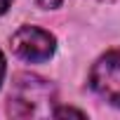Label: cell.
<instances>
[{
  "instance_id": "8",
  "label": "cell",
  "mask_w": 120,
  "mask_h": 120,
  "mask_svg": "<svg viewBox=\"0 0 120 120\" xmlns=\"http://www.w3.org/2000/svg\"><path fill=\"white\" fill-rule=\"evenodd\" d=\"M104 3H111V0H104Z\"/></svg>"
},
{
  "instance_id": "5",
  "label": "cell",
  "mask_w": 120,
  "mask_h": 120,
  "mask_svg": "<svg viewBox=\"0 0 120 120\" xmlns=\"http://www.w3.org/2000/svg\"><path fill=\"white\" fill-rule=\"evenodd\" d=\"M35 3H38L40 7H45V10H56L64 0H35Z\"/></svg>"
},
{
  "instance_id": "6",
  "label": "cell",
  "mask_w": 120,
  "mask_h": 120,
  "mask_svg": "<svg viewBox=\"0 0 120 120\" xmlns=\"http://www.w3.org/2000/svg\"><path fill=\"white\" fill-rule=\"evenodd\" d=\"M5 56H3V52H0V87H3V80H5Z\"/></svg>"
},
{
  "instance_id": "7",
  "label": "cell",
  "mask_w": 120,
  "mask_h": 120,
  "mask_svg": "<svg viewBox=\"0 0 120 120\" xmlns=\"http://www.w3.org/2000/svg\"><path fill=\"white\" fill-rule=\"evenodd\" d=\"M10 5H12V0H0V14H5L10 10Z\"/></svg>"
},
{
  "instance_id": "4",
  "label": "cell",
  "mask_w": 120,
  "mask_h": 120,
  "mask_svg": "<svg viewBox=\"0 0 120 120\" xmlns=\"http://www.w3.org/2000/svg\"><path fill=\"white\" fill-rule=\"evenodd\" d=\"M54 118H61V115H75V118H85V113L82 111H78V108H54V113H52Z\"/></svg>"
},
{
  "instance_id": "2",
  "label": "cell",
  "mask_w": 120,
  "mask_h": 120,
  "mask_svg": "<svg viewBox=\"0 0 120 120\" xmlns=\"http://www.w3.org/2000/svg\"><path fill=\"white\" fill-rule=\"evenodd\" d=\"M12 49L28 64H45L56 49V38L40 26H21L12 35Z\"/></svg>"
},
{
  "instance_id": "1",
  "label": "cell",
  "mask_w": 120,
  "mask_h": 120,
  "mask_svg": "<svg viewBox=\"0 0 120 120\" xmlns=\"http://www.w3.org/2000/svg\"><path fill=\"white\" fill-rule=\"evenodd\" d=\"M54 101V87L33 73H21L14 78L12 82V92H10V104H7V113L14 118H38V115H52Z\"/></svg>"
},
{
  "instance_id": "3",
  "label": "cell",
  "mask_w": 120,
  "mask_h": 120,
  "mask_svg": "<svg viewBox=\"0 0 120 120\" xmlns=\"http://www.w3.org/2000/svg\"><path fill=\"white\" fill-rule=\"evenodd\" d=\"M90 87L101 99L120 108V49H111L94 61L90 71Z\"/></svg>"
}]
</instances>
